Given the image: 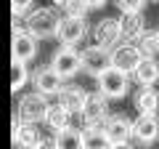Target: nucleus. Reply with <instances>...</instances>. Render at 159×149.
<instances>
[{"instance_id": "nucleus-18", "label": "nucleus", "mask_w": 159, "mask_h": 149, "mask_svg": "<svg viewBox=\"0 0 159 149\" xmlns=\"http://www.w3.org/2000/svg\"><path fill=\"white\" fill-rule=\"evenodd\" d=\"M135 109L141 115H157L159 109V93L154 88H141L135 96Z\"/></svg>"}, {"instance_id": "nucleus-10", "label": "nucleus", "mask_w": 159, "mask_h": 149, "mask_svg": "<svg viewBox=\"0 0 159 149\" xmlns=\"http://www.w3.org/2000/svg\"><path fill=\"white\" fill-rule=\"evenodd\" d=\"M101 131H103V136H106V141L111 144V147L114 144H127L130 131H133V120H127V117H122V115H111V117L103 120Z\"/></svg>"}, {"instance_id": "nucleus-26", "label": "nucleus", "mask_w": 159, "mask_h": 149, "mask_svg": "<svg viewBox=\"0 0 159 149\" xmlns=\"http://www.w3.org/2000/svg\"><path fill=\"white\" fill-rule=\"evenodd\" d=\"M29 8H32V0H11V13L19 22V16H27Z\"/></svg>"}, {"instance_id": "nucleus-12", "label": "nucleus", "mask_w": 159, "mask_h": 149, "mask_svg": "<svg viewBox=\"0 0 159 149\" xmlns=\"http://www.w3.org/2000/svg\"><path fill=\"white\" fill-rule=\"evenodd\" d=\"M82 120H85L88 128L93 125H103V120H106V99L101 96V93H90V96H85V107H82Z\"/></svg>"}, {"instance_id": "nucleus-13", "label": "nucleus", "mask_w": 159, "mask_h": 149, "mask_svg": "<svg viewBox=\"0 0 159 149\" xmlns=\"http://www.w3.org/2000/svg\"><path fill=\"white\" fill-rule=\"evenodd\" d=\"M40 141L43 138H40L37 128L13 117V149H37Z\"/></svg>"}, {"instance_id": "nucleus-7", "label": "nucleus", "mask_w": 159, "mask_h": 149, "mask_svg": "<svg viewBox=\"0 0 159 149\" xmlns=\"http://www.w3.org/2000/svg\"><path fill=\"white\" fill-rule=\"evenodd\" d=\"M109 53H111V51H106V48H101V46H88L85 51L80 53L82 69L98 80V77H101V74L111 67V64H109Z\"/></svg>"}, {"instance_id": "nucleus-23", "label": "nucleus", "mask_w": 159, "mask_h": 149, "mask_svg": "<svg viewBox=\"0 0 159 149\" xmlns=\"http://www.w3.org/2000/svg\"><path fill=\"white\" fill-rule=\"evenodd\" d=\"M56 3V8H61L64 16H80V19H85L88 13V6H85V0H53Z\"/></svg>"}, {"instance_id": "nucleus-21", "label": "nucleus", "mask_w": 159, "mask_h": 149, "mask_svg": "<svg viewBox=\"0 0 159 149\" xmlns=\"http://www.w3.org/2000/svg\"><path fill=\"white\" fill-rule=\"evenodd\" d=\"M111 144L106 141L101 125H93V128H85L82 131V149H109Z\"/></svg>"}, {"instance_id": "nucleus-11", "label": "nucleus", "mask_w": 159, "mask_h": 149, "mask_svg": "<svg viewBox=\"0 0 159 149\" xmlns=\"http://www.w3.org/2000/svg\"><path fill=\"white\" fill-rule=\"evenodd\" d=\"M130 136L138 144H154L159 138V115H138L133 120Z\"/></svg>"}, {"instance_id": "nucleus-6", "label": "nucleus", "mask_w": 159, "mask_h": 149, "mask_svg": "<svg viewBox=\"0 0 159 149\" xmlns=\"http://www.w3.org/2000/svg\"><path fill=\"white\" fill-rule=\"evenodd\" d=\"M32 85L37 88L40 96H58V93L64 91V77L48 64V67H40L37 72L32 74Z\"/></svg>"}, {"instance_id": "nucleus-31", "label": "nucleus", "mask_w": 159, "mask_h": 149, "mask_svg": "<svg viewBox=\"0 0 159 149\" xmlns=\"http://www.w3.org/2000/svg\"><path fill=\"white\" fill-rule=\"evenodd\" d=\"M157 3H159V0H157Z\"/></svg>"}, {"instance_id": "nucleus-20", "label": "nucleus", "mask_w": 159, "mask_h": 149, "mask_svg": "<svg viewBox=\"0 0 159 149\" xmlns=\"http://www.w3.org/2000/svg\"><path fill=\"white\" fill-rule=\"evenodd\" d=\"M69 117L72 115H69L66 109H61L58 104H51L48 112H45V125L58 133V131H64V128H69Z\"/></svg>"}, {"instance_id": "nucleus-27", "label": "nucleus", "mask_w": 159, "mask_h": 149, "mask_svg": "<svg viewBox=\"0 0 159 149\" xmlns=\"http://www.w3.org/2000/svg\"><path fill=\"white\" fill-rule=\"evenodd\" d=\"M85 6H88V11H96V8L106 6V0H85Z\"/></svg>"}, {"instance_id": "nucleus-19", "label": "nucleus", "mask_w": 159, "mask_h": 149, "mask_svg": "<svg viewBox=\"0 0 159 149\" xmlns=\"http://www.w3.org/2000/svg\"><path fill=\"white\" fill-rule=\"evenodd\" d=\"M53 144H56V149H82V131L69 125V128H64V131L56 133Z\"/></svg>"}, {"instance_id": "nucleus-1", "label": "nucleus", "mask_w": 159, "mask_h": 149, "mask_svg": "<svg viewBox=\"0 0 159 149\" xmlns=\"http://www.w3.org/2000/svg\"><path fill=\"white\" fill-rule=\"evenodd\" d=\"M58 24H61V16H58L56 8H37V11L27 13L24 29L34 40H48V37H56Z\"/></svg>"}, {"instance_id": "nucleus-9", "label": "nucleus", "mask_w": 159, "mask_h": 149, "mask_svg": "<svg viewBox=\"0 0 159 149\" xmlns=\"http://www.w3.org/2000/svg\"><path fill=\"white\" fill-rule=\"evenodd\" d=\"M51 67L56 69L58 74H61L64 80L66 77H74V74L82 69V61H80V53L74 51V48H69V46H61L56 53H53V61H51Z\"/></svg>"}, {"instance_id": "nucleus-14", "label": "nucleus", "mask_w": 159, "mask_h": 149, "mask_svg": "<svg viewBox=\"0 0 159 149\" xmlns=\"http://www.w3.org/2000/svg\"><path fill=\"white\" fill-rule=\"evenodd\" d=\"M143 32H146V27H143L141 13H122V19H119V40L138 43Z\"/></svg>"}, {"instance_id": "nucleus-17", "label": "nucleus", "mask_w": 159, "mask_h": 149, "mask_svg": "<svg viewBox=\"0 0 159 149\" xmlns=\"http://www.w3.org/2000/svg\"><path fill=\"white\" fill-rule=\"evenodd\" d=\"M133 74H135V80L141 83L143 88H151L154 83L159 80V64H157V59H143Z\"/></svg>"}, {"instance_id": "nucleus-3", "label": "nucleus", "mask_w": 159, "mask_h": 149, "mask_svg": "<svg viewBox=\"0 0 159 149\" xmlns=\"http://www.w3.org/2000/svg\"><path fill=\"white\" fill-rule=\"evenodd\" d=\"M130 91V74L119 72V69L109 67L106 72L98 77V93L103 99H122Z\"/></svg>"}, {"instance_id": "nucleus-22", "label": "nucleus", "mask_w": 159, "mask_h": 149, "mask_svg": "<svg viewBox=\"0 0 159 149\" xmlns=\"http://www.w3.org/2000/svg\"><path fill=\"white\" fill-rule=\"evenodd\" d=\"M138 51H141L143 59H154L159 53V40H157V32H143L141 40H138Z\"/></svg>"}, {"instance_id": "nucleus-2", "label": "nucleus", "mask_w": 159, "mask_h": 149, "mask_svg": "<svg viewBox=\"0 0 159 149\" xmlns=\"http://www.w3.org/2000/svg\"><path fill=\"white\" fill-rule=\"evenodd\" d=\"M48 99L40 96V93H27V96H21V101L16 104V120L21 123H29V125H34L37 120H45V112H48Z\"/></svg>"}, {"instance_id": "nucleus-29", "label": "nucleus", "mask_w": 159, "mask_h": 149, "mask_svg": "<svg viewBox=\"0 0 159 149\" xmlns=\"http://www.w3.org/2000/svg\"><path fill=\"white\" fill-rule=\"evenodd\" d=\"M109 149H133L130 144H114V147H109Z\"/></svg>"}, {"instance_id": "nucleus-8", "label": "nucleus", "mask_w": 159, "mask_h": 149, "mask_svg": "<svg viewBox=\"0 0 159 149\" xmlns=\"http://www.w3.org/2000/svg\"><path fill=\"white\" fill-rule=\"evenodd\" d=\"M85 35H88V22H85V19H80V16H64L61 24H58L56 37H58L61 46L72 48V46H77Z\"/></svg>"}, {"instance_id": "nucleus-24", "label": "nucleus", "mask_w": 159, "mask_h": 149, "mask_svg": "<svg viewBox=\"0 0 159 149\" xmlns=\"http://www.w3.org/2000/svg\"><path fill=\"white\" fill-rule=\"evenodd\" d=\"M29 74H27V64L21 61H11V88L13 91H21L24 85H27Z\"/></svg>"}, {"instance_id": "nucleus-15", "label": "nucleus", "mask_w": 159, "mask_h": 149, "mask_svg": "<svg viewBox=\"0 0 159 149\" xmlns=\"http://www.w3.org/2000/svg\"><path fill=\"white\" fill-rule=\"evenodd\" d=\"M93 37H96V46L106 48L114 46V43H119V19H101V22L96 24V29H93Z\"/></svg>"}, {"instance_id": "nucleus-25", "label": "nucleus", "mask_w": 159, "mask_h": 149, "mask_svg": "<svg viewBox=\"0 0 159 149\" xmlns=\"http://www.w3.org/2000/svg\"><path fill=\"white\" fill-rule=\"evenodd\" d=\"M114 3L119 6L122 13H141V8H143L146 0H114Z\"/></svg>"}, {"instance_id": "nucleus-16", "label": "nucleus", "mask_w": 159, "mask_h": 149, "mask_svg": "<svg viewBox=\"0 0 159 149\" xmlns=\"http://www.w3.org/2000/svg\"><path fill=\"white\" fill-rule=\"evenodd\" d=\"M58 107L66 109L69 115H80L82 107H85V93L80 91V88H64L58 93Z\"/></svg>"}, {"instance_id": "nucleus-30", "label": "nucleus", "mask_w": 159, "mask_h": 149, "mask_svg": "<svg viewBox=\"0 0 159 149\" xmlns=\"http://www.w3.org/2000/svg\"><path fill=\"white\" fill-rule=\"evenodd\" d=\"M157 40H159V29H157Z\"/></svg>"}, {"instance_id": "nucleus-28", "label": "nucleus", "mask_w": 159, "mask_h": 149, "mask_svg": "<svg viewBox=\"0 0 159 149\" xmlns=\"http://www.w3.org/2000/svg\"><path fill=\"white\" fill-rule=\"evenodd\" d=\"M37 149H56V144H53V141H40Z\"/></svg>"}, {"instance_id": "nucleus-5", "label": "nucleus", "mask_w": 159, "mask_h": 149, "mask_svg": "<svg viewBox=\"0 0 159 149\" xmlns=\"http://www.w3.org/2000/svg\"><path fill=\"white\" fill-rule=\"evenodd\" d=\"M143 61L141 51H138V46H130V43H125V46H117L111 53H109V64H111L114 69H119V72H135L138 64Z\"/></svg>"}, {"instance_id": "nucleus-4", "label": "nucleus", "mask_w": 159, "mask_h": 149, "mask_svg": "<svg viewBox=\"0 0 159 149\" xmlns=\"http://www.w3.org/2000/svg\"><path fill=\"white\" fill-rule=\"evenodd\" d=\"M34 43L37 40H34L19 22L13 24V32H11V56H13V61H21V64L32 61V59L37 56V46H34Z\"/></svg>"}]
</instances>
